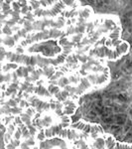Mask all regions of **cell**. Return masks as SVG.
I'll use <instances>...</instances> for the list:
<instances>
[{
	"label": "cell",
	"mask_w": 132,
	"mask_h": 149,
	"mask_svg": "<svg viewBox=\"0 0 132 149\" xmlns=\"http://www.w3.org/2000/svg\"><path fill=\"white\" fill-rule=\"evenodd\" d=\"M60 45L63 48L61 55H59L57 58H48L43 57L40 55H25V54H17L13 52L5 53V59L8 63H14L17 65H25L31 67H39V68H45L48 66H59L63 64L68 56L71 54L73 50L74 44L72 42H69L67 38H61L60 39Z\"/></svg>",
	"instance_id": "6da1fadb"
},
{
	"label": "cell",
	"mask_w": 132,
	"mask_h": 149,
	"mask_svg": "<svg viewBox=\"0 0 132 149\" xmlns=\"http://www.w3.org/2000/svg\"><path fill=\"white\" fill-rule=\"evenodd\" d=\"M33 149H38V147H37V146H35V147L33 148Z\"/></svg>",
	"instance_id": "f35d334b"
},
{
	"label": "cell",
	"mask_w": 132,
	"mask_h": 149,
	"mask_svg": "<svg viewBox=\"0 0 132 149\" xmlns=\"http://www.w3.org/2000/svg\"><path fill=\"white\" fill-rule=\"evenodd\" d=\"M72 149H78V148H76V146H73V147H72Z\"/></svg>",
	"instance_id": "74e56055"
},
{
	"label": "cell",
	"mask_w": 132,
	"mask_h": 149,
	"mask_svg": "<svg viewBox=\"0 0 132 149\" xmlns=\"http://www.w3.org/2000/svg\"><path fill=\"white\" fill-rule=\"evenodd\" d=\"M71 126H72V128L79 129V130L83 131L85 133H92V136H95V137H97V134L104 133V128L99 125H95V124H88V123H83V122L78 121V122L72 123Z\"/></svg>",
	"instance_id": "5b68a950"
},
{
	"label": "cell",
	"mask_w": 132,
	"mask_h": 149,
	"mask_svg": "<svg viewBox=\"0 0 132 149\" xmlns=\"http://www.w3.org/2000/svg\"><path fill=\"white\" fill-rule=\"evenodd\" d=\"M1 113L2 114H5V113H10V114H22L23 113V109L22 107H10L8 105L6 107H2V110H1Z\"/></svg>",
	"instance_id": "8fae6325"
},
{
	"label": "cell",
	"mask_w": 132,
	"mask_h": 149,
	"mask_svg": "<svg viewBox=\"0 0 132 149\" xmlns=\"http://www.w3.org/2000/svg\"><path fill=\"white\" fill-rule=\"evenodd\" d=\"M46 137V133H45V130L44 129H40V133L38 134V139H39L40 141H43Z\"/></svg>",
	"instance_id": "4dcf8cb0"
},
{
	"label": "cell",
	"mask_w": 132,
	"mask_h": 149,
	"mask_svg": "<svg viewBox=\"0 0 132 149\" xmlns=\"http://www.w3.org/2000/svg\"><path fill=\"white\" fill-rule=\"evenodd\" d=\"M61 76H63V73H62V72H57V73L55 74L54 76L52 77L51 81H54V80H56V79H58V78H59V77H61Z\"/></svg>",
	"instance_id": "836d02e7"
},
{
	"label": "cell",
	"mask_w": 132,
	"mask_h": 149,
	"mask_svg": "<svg viewBox=\"0 0 132 149\" xmlns=\"http://www.w3.org/2000/svg\"><path fill=\"white\" fill-rule=\"evenodd\" d=\"M79 59H80L81 62H85L86 57H85V56H81V57H79Z\"/></svg>",
	"instance_id": "8d00e7d4"
},
{
	"label": "cell",
	"mask_w": 132,
	"mask_h": 149,
	"mask_svg": "<svg viewBox=\"0 0 132 149\" xmlns=\"http://www.w3.org/2000/svg\"><path fill=\"white\" fill-rule=\"evenodd\" d=\"M15 124H9L8 127H7V132H6V135H5V137H4V140H5V142L7 143H9L11 141V135L13 133H15Z\"/></svg>",
	"instance_id": "7c38bea8"
},
{
	"label": "cell",
	"mask_w": 132,
	"mask_h": 149,
	"mask_svg": "<svg viewBox=\"0 0 132 149\" xmlns=\"http://www.w3.org/2000/svg\"><path fill=\"white\" fill-rule=\"evenodd\" d=\"M41 5H44V7H47L48 5H51V4H56V1H40Z\"/></svg>",
	"instance_id": "1f68e13d"
},
{
	"label": "cell",
	"mask_w": 132,
	"mask_h": 149,
	"mask_svg": "<svg viewBox=\"0 0 132 149\" xmlns=\"http://www.w3.org/2000/svg\"><path fill=\"white\" fill-rule=\"evenodd\" d=\"M62 118V126H63V128H68V127L72 124V120H71V117L69 116V115H64V116L61 117Z\"/></svg>",
	"instance_id": "ac0fdd59"
},
{
	"label": "cell",
	"mask_w": 132,
	"mask_h": 149,
	"mask_svg": "<svg viewBox=\"0 0 132 149\" xmlns=\"http://www.w3.org/2000/svg\"><path fill=\"white\" fill-rule=\"evenodd\" d=\"M120 33L121 29L120 27H115L114 30H112V32L109 35V40L111 43V46L114 48H118L122 44V41L120 40Z\"/></svg>",
	"instance_id": "9c48e42d"
},
{
	"label": "cell",
	"mask_w": 132,
	"mask_h": 149,
	"mask_svg": "<svg viewBox=\"0 0 132 149\" xmlns=\"http://www.w3.org/2000/svg\"><path fill=\"white\" fill-rule=\"evenodd\" d=\"M63 35H64L63 31L59 30V29H56V28H52V29H49V30L41 31L39 33L33 34L32 36H27L26 39L22 41L21 45H22V46H27L29 44H33V43H36V42H41V41L53 39V38H59Z\"/></svg>",
	"instance_id": "7a4b0ae2"
},
{
	"label": "cell",
	"mask_w": 132,
	"mask_h": 149,
	"mask_svg": "<svg viewBox=\"0 0 132 149\" xmlns=\"http://www.w3.org/2000/svg\"><path fill=\"white\" fill-rule=\"evenodd\" d=\"M31 146L29 145V144L26 142V141H24V142L21 143V145H20V148L19 149H30Z\"/></svg>",
	"instance_id": "d6a6232c"
},
{
	"label": "cell",
	"mask_w": 132,
	"mask_h": 149,
	"mask_svg": "<svg viewBox=\"0 0 132 149\" xmlns=\"http://www.w3.org/2000/svg\"><path fill=\"white\" fill-rule=\"evenodd\" d=\"M28 102H29V104L32 105V107H34V109L39 112L44 111V110H49V109H51V107H52L50 102L41 100L40 98H38L37 97H35V95L29 97Z\"/></svg>",
	"instance_id": "ba28073f"
},
{
	"label": "cell",
	"mask_w": 132,
	"mask_h": 149,
	"mask_svg": "<svg viewBox=\"0 0 132 149\" xmlns=\"http://www.w3.org/2000/svg\"><path fill=\"white\" fill-rule=\"evenodd\" d=\"M17 102H16V100H14V98H11V100H9L8 102H6V105H8V107H17Z\"/></svg>",
	"instance_id": "f1b7e54d"
},
{
	"label": "cell",
	"mask_w": 132,
	"mask_h": 149,
	"mask_svg": "<svg viewBox=\"0 0 132 149\" xmlns=\"http://www.w3.org/2000/svg\"><path fill=\"white\" fill-rule=\"evenodd\" d=\"M69 79L68 78H62L61 80L59 81V83H58V85H59L61 88H64V86H67L69 85Z\"/></svg>",
	"instance_id": "83f0119b"
},
{
	"label": "cell",
	"mask_w": 132,
	"mask_h": 149,
	"mask_svg": "<svg viewBox=\"0 0 132 149\" xmlns=\"http://www.w3.org/2000/svg\"><path fill=\"white\" fill-rule=\"evenodd\" d=\"M115 146H116V141L114 140V138L112 136H107V138L105 139L106 149H115Z\"/></svg>",
	"instance_id": "9a60e30c"
},
{
	"label": "cell",
	"mask_w": 132,
	"mask_h": 149,
	"mask_svg": "<svg viewBox=\"0 0 132 149\" xmlns=\"http://www.w3.org/2000/svg\"><path fill=\"white\" fill-rule=\"evenodd\" d=\"M22 47H23L22 45H19V46H17V48H16V53H17V54H23L24 53V49Z\"/></svg>",
	"instance_id": "e575fe53"
},
{
	"label": "cell",
	"mask_w": 132,
	"mask_h": 149,
	"mask_svg": "<svg viewBox=\"0 0 132 149\" xmlns=\"http://www.w3.org/2000/svg\"><path fill=\"white\" fill-rule=\"evenodd\" d=\"M14 136H15V139H18V140H20L21 136H22V129H21L20 127H18V128L16 129L15 133H14Z\"/></svg>",
	"instance_id": "f546056e"
},
{
	"label": "cell",
	"mask_w": 132,
	"mask_h": 149,
	"mask_svg": "<svg viewBox=\"0 0 132 149\" xmlns=\"http://www.w3.org/2000/svg\"><path fill=\"white\" fill-rule=\"evenodd\" d=\"M56 74L55 73V70H54V67L53 66H48V67H45L44 68V74L45 76L48 77V79L51 80L52 77Z\"/></svg>",
	"instance_id": "e0dca14e"
},
{
	"label": "cell",
	"mask_w": 132,
	"mask_h": 149,
	"mask_svg": "<svg viewBox=\"0 0 132 149\" xmlns=\"http://www.w3.org/2000/svg\"><path fill=\"white\" fill-rule=\"evenodd\" d=\"M48 91L50 92L51 95H56L57 93H59L61 91H60V88L58 86H54V85H50L48 86Z\"/></svg>",
	"instance_id": "7402d4cb"
},
{
	"label": "cell",
	"mask_w": 132,
	"mask_h": 149,
	"mask_svg": "<svg viewBox=\"0 0 132 149\" xmlns=\"http://www.w3.org/2000/svg\"><path fill=\"white\" fill-rule=\"evenodd\" d=\"M75 145L78 146V149H90L88 146L86 145L85 140L81 139V140H75Z\"/></svg>",
	"instance_id": "44dd1931"
},
{
	"label": "cell",
	"mask_w": 132,
	"mask_h": 149,
	"mask_svg": "<svg viewBox=\"0 0 132 149\" xmlns=\"http://www.w3.org/2000/svg\"><path fill=\"white\" fill-rule=\"evenodd\" d=\"M63 104H64L63 111H64L65 115H69H69L75 113V111L76 109V105L75 102H72V100H67L66 102H63Z\"/></svg>",
	"instance_id": "30bf717a"
},
{
	"label": "cell",
	"mask_w": 132,
	"mask_h": 149,
	"mask_svg": "<svg viewBox=\"0 0 132 149\" xmlns=\"http://www.w3.org/2000/svg\"><path fill=\"white\" fill-rule=\"evenodd\" d=\"M42 122H43V127H47L48 128V127L52 124V117L49 116V115H46V116L42 119Z\"/></svg>",
	"instance_id": "cb8c5ba5"
},
{
	"label": "cell",
	"mask_w": 132,
	"mask_h": 149,
	"mask_svg": "<svg viewBox=\"0 0 132 149\" xmlns=\"http://www.w3.org/2000/svg\"><path fill=\"white\" fill-rule=\"evenodd\" d=\"M69 95V93L68 91H61L59 93H57L55 97H56L58 98V100L59 102H66L67 100V97H68Z\"/></svg>",
	"instance_id": "2e32d148"
},
{
	"label": "cell",
	"mask_w": 132,
	"mask_h": 149,
	"mask_svg": "<svg viewBox=\"0 0 132 149\" xmlns=\"http://www.w3.org/2000/svg\"><path fill=\"white\" fill-rule=\"evenodd\" d=\"M22 136L24 138H26V139H28V138H30L31 137V134H30V131H29V129L27 128V126H24L22 125Z\"/></svg>",
	"instance_id": "d4e9b609"
},
{
	"label": "cell",
	"mask_w": 132,
	"mask_h": 149,
	"mask_svg": "<svg viewBox=\"0 0 132 149\" xmlns=\"http://www.w3.org/2000/svg\"><path fill=\"white\" fill-rule=\"evenodd\" d=\"M93 146L95 149H106L105 148V140L101 137L95 138L94 142H93Z\"/></svg>",
	"instance_id": "5bb4252c"
},
{
	"label": "cell",
	"mask_w": 132,
	"mask_h": 149,
	"mask_svg": "<svg viewBox=\"0 0 132 149\" xmlns=\"http://www.w3.org/2000/svg\"><path fill=\"white\" fill-rule=\"evenodd\" d=\"M90 8L88 7V8H85L83 11L81 12V14H80V17L81 18H88V16L90 15Z\"/></svg>",
	"instance_id": "484cf974"
},
{
	"label": "cell",
	"mask_w": 132,
	"mask_h": 149,
	"mask_svg": "<svg viewBox=\"0 0 132 149\" xmlns=\"http://www.w3.org/2000/svg\"><path fill=\"white\" fill-rule=\"evenodd\" d=\"M19 68L17 64H14V63H7L5 65H2V70L4 72H7V71H10V70H17Z\"/></svg>",
	"instance_id": "d6986e66"
},
{
	"label": "cell",
	"mask_w": 132,
	"mask_h": 149,
	"mask_svg": "<svg viewBox=\"0 0 132 149\" xmlns=\"http://www.w3.org/2000/svg\"><path fill=\"white\" fill-rule=\"evenodd\" d=\"M42 74H44V72H43L41 69H39V70H35V71L32 73V76H31V78H32V81H37L38 79L40 78V76H41Z\"/></svg>",
	"instance_id": "603a6c76"
},
{
	"label": "cell",
	"mask_w": 132,
	"mask_h": 149,
	"mask_svg": "<svg viewBox=\"0 0 132 149\" xmlns=\"http://www.w3.org/2000/svg\"><path fill=\"white\" fill-rule=\"evenodd\" d=\"M35 112H36V109L34 107H28L20 116L21 120H22L23 123L26 124L27 128L29 129V131H30L31 136H35V134L37 133V128H36V126L33 125L32 122H31V119L34 116Z\"/></svg>",
	"instance_id": "8992f818"
},
{
	"label": "cell",
	"mask_w": 132,
	"mask_h": 149,
	"mask_svg": "<svg viewBox=\"0 0 132 149\" xmlns=\"http://www.w3.org/2000/svg\"><path fill=\"white\" fill-rule=\"evenodd\" d=\"M65 2L64 1H57L56 4L53 5L52 8L50 9H42L39 8L37 10L33 11L35 17H39V18H52V17H56L58 14H60L65 8Z\"/></svg>",
	"instance_id": "277c9868"
},
{
	"label": "cell",
	"mask_w": 132,
	"mask_h": 149,
	"mask_svg": "<svg viewBox=\"0 0 132 149\" xmlns=\"http://www.w3.org/2000/svg\"><path fill=\"white\" fill-rule=\"evenodd\" d=\"M45 133H46V137H53V136H61L63 138H68L69 140H76L78 138H81L83 136V134L76 133L75 130L68 128H63L62 124H58V125L51 126L49 128L45 129Z\"/></svg>",
	"instance_id": "3957f363"
},
{
	"label": "cell",
	"mask_w": 132,
	"mask_h": 149,
	"mask_svg": "<svg viewBox=\"0 0 132 149\" xmlns=\"http://www.w3.org/2000/svg\"><path fill=\"white\" fill-rule=\"evenodd\" d=\"M19 88V86L16 83H13V84H11L10 86L7 88V91H6V93H5V95L8 97V95H13V97H14V95L17 93V90Z\"/></svg>",
	"instance_id": "4fadbf2b"
},
{
	"label": "cell",
	"mask_w": 132,
	"mask_h": 149,
	"mask_svg": "<svg viewBox=\"0 0 132 149\" xmlns=\"http://www.w3.org/2000/svg\"><path fill=\"white\" fill-rule=\"evenodd\" d=\"M28 103H29V102H26V100H21V102H20V107H22V109H23V107H24V105L28 104Z\"/></svg>",
	"instance_id": "d590c367"
},
{
	"label": "cell",
	"mask_w": 132,
	"mask_h": 149,
	"mask_svg": "<svg viewBox=\"0 0 132 149\" xmlns=\"http://www.w3.org/2000/svg\"><path fill=\"white\" fill-rule=\"evenodd\" d=\"M115 149H132V145H128V144H123V143L116 142Z\"/></svg>",
	"instance_id": "4316f807"
},
{
	"label": "cell",
	"mask_w": 132,
	"mask_h": 149,
	"mask_svg": "<svg viewBox=\"0 0 132 149\" xmlns=\"http://www.w3.org/2000/svg\"><path fill=\"white\" fill-rule=\"evenodd\" d=\"M65 25V20L64 19H60L58 22L52 20H43V21H35L33 23V30H45V28L48 26H51V27H55L57 29L62 28Z\"/></svg>",
	"instance_id": "52a82bcc"
},
{
	"label": "cell",
	"mask_w": 132,
	"mask_h": 149,
	"mask_svg": "<svg viewBox=\"0 0 132 149\" xmlns=\"http://www.w3.org/2000/svg\"><path fill=\"white\" fill-rule=\"evenodd\" d=\"M19 145H21L20 140H18V139H14V140H11L9 143H7L6 149H16L17 148V146H19Z\"/></svg>",
	"instance_id": "ffe728a7"
}]
</instances>
